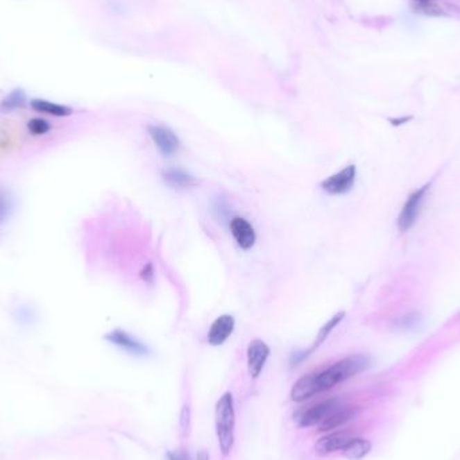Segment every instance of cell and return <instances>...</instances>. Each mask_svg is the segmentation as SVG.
<instances>
[{
    "label": "cell",
    "instance_id": "obj_18",
    "mask_svg": "<svg viewBox=\"0 0 460 460\" xmlns=\"http://www.w3.org/2000/svg\"><path fill=\"white\" fill-rule=\"evenodd\" d=\"M26 104H27L26 93L22 89H15L0 101V112L10 113L14 110H22L26 107Z\"/></svg>",
    "mask_w": 460,
    "mask_h": 460
},
{
    "label": "cell",
    "instance_id": "obj_4",
    "mask_svg": "<svg viewBox=\"0 0 460 460\" xmlns=\"http://www.w3.org/2000/svg\"><path fill=\"white\" fill-rule=\"evenodd\" d=\"M428 187H429L428 185L423 186L421 189H418L415 193H412L409 198L407 199V202H405V205H404V207H402V210L398 216V219H397V225H398L401 232H407L415 225Z\"/></svg>",
    "mask_w": 460,
    "mask_h": 460
},
{
    "label": "cell",
    "instance_id": "obj_19",
    "mask_svg": "<svg viewBox=\"0 0 460 460\" xmlns=\"http://www.w3.org/2000/svg\"><path fill=\"white\" fill-rule=\"evenodd\" d=\"M343 316H345V312H339V314H337V315H334L331 319H330L329 322L322 327V329L319 330V332H318V337H316V341H315V343H314V346L311 348V350L308 351V352H311V351L315 350V349H318L326 339H327V337H329L330 334H331V331L332 330L335 329L341 322H342V319H343Z\"/></svg>",
    "mask_w": 460,
    "mask_h": 460
},
{
    "label": "cell",
    "instance_id": "obj_12",
    "mask_svg": "<svg viewBox=\"0 0 460 460\" xmlns=\"http://www.w3.org/2000/svg\"><path fill=\"white\" fill-rule=\"evenodd\" d=\"M352 436L349 432H332L327 436H323L321 440H318L315 445V451L318 455H329L335 451H342L346 444L350 441Z\"/></svg>",
    "mask_w": 460,
    "mask_h": 460
},
{
    "label": "cell",
    "instance_id": "obj_9",
    "mask_svg": "<svg viewBox=\"0 0 460 460\" xmlns=\"http://www.w3.org/2000/svg\"><path fill=\"white\" fill-rule=\"evenodd\" d=\"M22 132L12 124H0V157L17 153L22 147Z\"/></svg>",
    "mask_w": 460,
    "mask_h": 460
},
{
    "label": "cell",
    "instance_id": "obj_22",
    "mask_svg": "<svg viewBox=\"0 0 460 460\" xmlns=\"http://www.w3.org/2000/svg\"><path fill=\"white\" fill-rule=\"evenodd\" d=\"M142 279L147 283H151L153 279V264H147L144 266V269L142 271Z\"/></svg>",
    "mask_w": 460,
    "mask_h": 460
},
{
    "label": "cell",
    "instance_id": "obj_15",
    "mask_svg": "<svg viewBox=\"0 0 460 460\" xmlns=\"http://www.w3.org/2000/svg\"><path fill=\"white\" fill-rule=\"evenodd\" d=\"M355 416V411L351 408H341V409H335L334 412H331L329 416L326 417L322 423H321V432H327V431H332L337 429L339 427H342L343 424H346L348 421H350L352 417Z\"/></svg>",
    "mask_w": 460,
    "mask_h": 460
},
{
    "label": "cell",
    "instance_id": "obj_8",
    "mask_svg": "<svg viewBox=\"0 0 460 460\" xmlns=\"http://www.w3.org/2000/svg\"><path fill=\"white\" fill-rule=\"evenodd\" d=\"M230 233L242 250H249L256 244V232L253 226L242 217H235L230 221Z\"/></svg>",
    "mask_w": 460,
    "mask_h": 460
},
{
    "label": "cell",
    "instance_id": "obj_13",
    "mask_svg": "<svg viewBox=\"0 0 460 460\" xmlns=\"http://www.w3.org/2000/svg\"><path fill=\"white\" fill-rule=\"evenodd\" d=\"M162 178L167 186L173 189H189L197 186L198 180L180 169H167L162 173Z\"/></svg>",
    "mask_w": 460,
    "mask_h": 460
},
{
    "label": "cell",
    "instance_id": "obj_25",
    "mask_svg": "<svg viewBox=\"0 0 460 460\" xmlns=\"http://www.w3.org/2000/svg\"><path fill=\"white\" fill-rule=\"evenodd\" d=\"M414 1H417L418 4H423V6H424V4H428V3L432 1V0H414Z\"/></svg>",
    "mask_w": 460,
    "mask_h": 460
},
{
    "label": "cell",
    "instance_id": "obj_1",
    "mask_svg": "<svg viewBox=\"0 0 460 460\" xmlns=\"http://www.w3.org/2000/svg\"><path fill=\"white\" fill-rule=\"evenodd\" d=\"M369 366V358L365 355H351L343 358L327 368L326 370L315 374V384L318 393L330 391L335 385L349 380L358 373L364 372Z\"/></svg>",
    "mask_w": 460,
    "mask_h": 460
},
{
    "label": "cell",
    "instance_id": "obj_23",
    "mask_svg": "<svg viewBox=\"0 0 460 460\" xmlns=\"http://www.w3.org/2000/svg\"><path fill=\"white\" fill-rule=\"evenodd\" d=\"M169 460H190L185 452H169Z\"/></svg>",
    "mask_w": 460,
    "mask_h": 460
},
{
    "label": "cell",
    "instance_id": "obj_10",
    "mask_svg": "<svg viewBox=\"0 0 460 460\" xmlns=\"http://www.w3.org/2000/svg\"><path fill=\"white\" fill-rule=\"evenodd\" d=\"M235 318L232 315H221L219 316L212 327L209 330L207 334V341L212 346H219L222 343H225L228 341V338L232 335L233 330H235Z\"/></svg>",
    "mask_w": 460,
    "mask_h": 460
},
{
    "label": "cell",
    "instance_id": "obj_17",
    "mask_svg": "<svg viewBox=\"0 0 460 460\" xmlns=\"http://www.w3.org/2000/svg\"><path fill=\"white\" fill-rule=\"evenodd\" d=\"M372 450V443L366 438H352L342 450L345 458L350 460L364 459Z\"/></svg>",
    "mask_w": 460,
    "mask_h": 460
},
{
    "label": "cell",
    "instance_id": "obj_21",
    "mask_svg": "<svg viewBox=\"0 0 460 460\" xmlns=\"http://www.w3.org/2000/svg\"><path fill=\"white\" fill-rule=\"evenodd\" d=\"M27 131L33 136H44L51 131V124L42 117H35L27 121Z\"/></svg>",
    "mask_w": 460,
    "mask_h": 460
},
{
    "label": "cell",
    "instance_id": "obj_16",
    "mask_svg": "<svg viewBox=\"0 0 460 460\" xmlns=\"http://www.w3.org/2000/svg\"><path fill=\"white\" fill-rule=\"evenodd\" d=\"M31 108L35 112L49 114V116H54V117H67V116L73 114V110L70 107L62 105V104H57V103H51V101L42 100V99L31 100Z\"/></svg>",
    "mask_w": 460,
    "mask_h": 460
},
{
    "label": "cell",
    "instance_id": "obj_2",
    "mask_svg": "<svg viewBox=\"0 0 460 460\" xmlns=\"http://www.w3.org/2000/svg\"><path fill=\"white\" fill-rule=\"evenodd\" d=\"M235 404L232 393H225L216 407V432L222 455H229L235 443Z\"/></svg>",
    "mask_w": 460,
    "mask_h": 460
},
{
    "label": "cell",
    "instance_id": "obj_20",
    "mask_svg": "<svg viewBox=\"0 0 460 460\" xmlns=\"http://www.w3.org/2000/svg\"><path fill=\"white\" fill-rule=\"evenodd\" d=\"M14 209V202L10 191L0 186V225L7 222V219L11 217Z\"/></svg>",
    "mask_w": 460,
    "mask_h": 460
},
{
    "label": "cell",
    "instance_id": "obj_5",
    "mask_svg": "<svg viewBox=\"0 0 460 460\" xmlns=\"http://www.w3.org/2000/svg\"><path fill=\"white\" fill-rule=\"evenodd\" d=\"M148 133L156 144L157 150L163 153L164 156H171L178 153L180 147L179 137L176 136V132L170 130L164 126H148Z\"/></svg>",
    "mask_w": 460,
    "mask_h": 460
},
{
    "label": "cell",
    "instance_id": "obj_14",
    "mask_svg": "<svg viewBox=\"0 0 460 460\" xmlns=\"http://www.w3.org/2000/svg\"><path fill=\"white\" fill-rule=\"evenodd\" d=\"M318 395L316 384H315V374H307L302 377L291 391V398L296 402H302L307 398H311L312 395Z\"/></svg>",
    "mask_w": 460,
    "mask_h": 460
},
{
    "label": "cell",
    "instance_id": "obj_24",
    "mask_svg": "<svg viewBox=\"0 0 460 460\" xmlns=\"http://www.w3.org/2000/svg\"><path fill=\"white\" fill-rule=\"evenodd\" d=\"M197 460H210V457H209L207 451H206V450H201V451L198 452Z\"/></svg>",
    "mask_w": 460,
    "mask_h": 460
},
{
    "label": "cell",
    "instance_id": "obj_7",
    "mask_svg": "<svg viewBox=\"0 0 460 460\" xmlns=\"http://www.w3.org/2000/svg\"><path fill=\"white\" fill-rule=\"evenodd\" d=\"M105 339L110 342L112 345H114V346H117V348H120V349H123V350L127 351L130 354H133V355L143 357V355H147L150 352L144 345H142L137 339H135L124 330L116 329L110 331L105 335Z\"/></svg>",
    "mask_w": 460,
    "mask_h": 460
},
{
    "label": "cell",
    "instance_id": "obj_6",
    "mask_svg": "<svg viewBox=\"0 0 460 460\" xmlns=\"http://www.w3.org/2000/svg\"><path fill=\"white\" fill-rule=\"evenodd\" d=\"M269 348L262 339H253L246 350V362H248V372L253 377L257 378L266 364L269 357Z\"/></svg>",
    "mask_w": 460,
    "mask_h": 460
},
{
    "label": "cell",
    "instance_id": "obj_3",
    "mask_svg": "<svg viewBox=\"0 0 460 460\" xmlns=\"http://www.w3.org/2000/svg\"><path fill=\"white\" fill-rule=\"evenodd\" d=\"M355 176H357V167L354 164L346 166L339 173L322 180L321 187H322L323 191H326L330 196L346 194V193L350 191L352 186H354Z\"/></svg>",
    "mask_w": 460,
    "mask_h": 460
},
{
    "label": "cell",
    "instance_id": "obj_11",
    "mask_svg": "<svg viewBox=\"0 0 460 460\" xmlns=\"http://www.w3.org/2000/svg\"><path fill=\"white\" fill-rule=\"evenodd\" d=\"M339 405V401L335 398H330L327 401H323L311 409H308L306 414L300 418L299 425L300 427H312L318 423H322L331 412H334Z\"/></svg>",
    "mask_w": 460,
    "mask_h": 460
}]
</instances>
